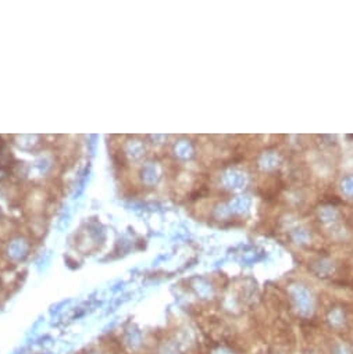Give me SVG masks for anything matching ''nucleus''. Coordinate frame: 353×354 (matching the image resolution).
<instances>
[{
    "label": "nucleus",
    "mask_w": 353,
    "mask_h": 354,
    "mask_svg": "<svg viewBox=\"0 0 353 354\" xmlns=\"http://www.w3.org/2000/svg\"><path fill=\"white\" fill-rule=\"evenodd\" d=\"M120 340L123 343L125 350H128L130 353H138L143 348V336L142 332L135 328V326H128L125 328L123 335L120 338Z\"/></svg>",
    "instance_id": "f257e3e1"
},
{
    "label": "nucleus",
    "mask_w": 353,
    "mask_h": 354,
    "mask_svg": "<svg viewBox=\"0 0 353 354\" xmlns=\"http://www.w3.org/2000/svg\"><path fill=\"white\" fill-rule=\"evenodd\" d=\"M157 354H180V348L174 342H163L157 348Z\"/></svg>",
    "instance_id": "f03ea898"
},
{
    "label": "nucleus",
    "mask_w": 353,
    "mask_h": 354,
    "mask_svg": "<svg viewBox=\"0 0 353 354\" xmlns=\"http://www.w3.org/2000/svg\"><path fill=\"white\" fill-rule=\"evenodd\" d=\"M334 354H350V353L347 352L346 348H342V346H341V348H336V350H335V353H334Z\"/></svg>",
    "instance_id": "7ed1b4c3"
},
{
    "label": "nucleus",
    "mask_w": 353,
    "mask_h": 354,
    "mask_svg": "<svg viewBox=\"0 0 353 354\" xmlns=\"http://www.w3.org/2000/svg\"><path fill=\"white\" fill-rule=\"evenodd\" d=\"M85 354H105V352H102L99 348H92V350H88Z\"/></svg>",
    "instance_id": "20e7f679"
},
{
    "label": "nucleus",
    "mask_w": 353,
    "mask_h": 354,
    "mask_svg": "<svg viewBox=\"0 0 353 354\" xmlns=\"http://www.w3.org/2000/svg\"><path fill=\"white\" fill-rule=\"evenodd\" d=\"M214 354H231V353H228V352H225V350H218V352H216Z\"/></svg>",
    "instance_id": "39448f33"
},
{
    "label": "nucleus",
    "mask_w": 353,
    "mask_h": 354,
    "mask_svg": "<svg viewBox=\"0 0 353 354\" xmlns=\"http://www.w3.org/2000/svg\"><path fill=\"white\" fill-rule=\"evenodd\" d=\"M117 354H125V353H117Z\"/></svg>",
    "instance_id": "423d86ee"
}]
</instances>
